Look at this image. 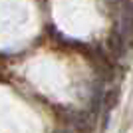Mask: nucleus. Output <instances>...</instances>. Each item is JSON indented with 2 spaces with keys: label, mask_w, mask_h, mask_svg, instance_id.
<instances>
[]
</instances>
